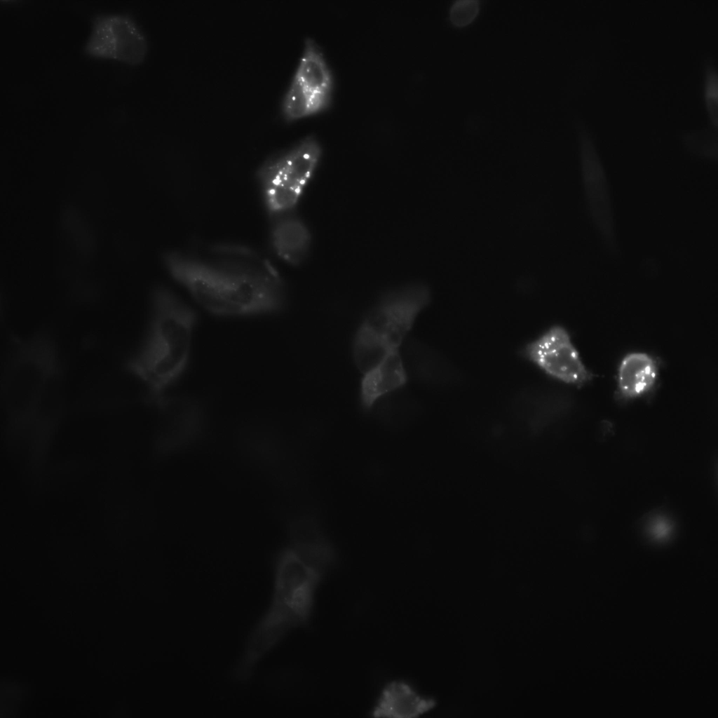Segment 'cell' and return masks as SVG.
I'll return each instance as SVG.
<instances>
[{
  "label": "cell",
  "instance_id": "obj_1",
  "mask_svg": "<svg viewBox=\"0 0 718 718\" xmlns=\"http://www.w3.org/2000/svg\"><path fill=\"white\" fill-rule=\"evenodd\" d=\"M170 276L211 313L243 316L282 310L286 300L282 276L265 255L229 243L199 250H171L163 255Z\"/></svg>",
  "mask_w": 718,
  "mask_h": 718
},
{
  "label": "cell",
  "instance_id": "obj_2",
  "mask_svg": "<svg viewBox=\"0 0 718 718\" xmlns=\"http://www.w3.org/2000/svg\"><path fill=\"white\" fill-rule=\"evenodd\" d=\"M333 561L292 547L280 555L270 604L248 638L235 668L237 679H247L258 661L287 633L308 624L316 590Z\"/></svg>",
  "mask_w": 718,
  "mask_h": 718
},
{
  "label": "cell",
  "instance_id": "obj_3",
  "mask_svg": "<svg viewBox=\"0 0 718 718\" xmlns=\"http://www.w3.org/2000/svg\"><path fill=\"white\" fill-rule=\"evenodd\" d=\"M151 300L146 340L128 367L158 400L187 364L196 313L165 287H156Z\"/></svg>",
  "mask_w": 718,
  "mask_h": 718
},
{
  "label": "cell",
  "instance_id": "obj_4",
  "mask_svg": "<svg viewBox=\"0 0 718 718\" xmlns=\"http://www.w3.org/2000/svg\"><path fill=\"white\" fill-rule=\"evenodd\" d=\"M321 156L318 140L309 135L273 153L261 163L255 177L269 218L296 210Z\"/></svg>",
  "mask_w": 718,
  "mask_h": 718
},
{
  "label": "cell",
  "instance_id": "obj_5",
  "mask_svg": "<svg viewBox=\"0 0 718 718\" xmlns=\"http://www.w3.org/2000/svg\"><path fill=\"white\" fill-rule=\"evenodd\" d=\"M15 344L3 381L5 402L11 409L32 412L57 370V355L52 342L43 337Z\"/></svg>",
  "mask_w": 718,
  "mask_h": 718
},
{
  "label": "cell",
  "instance_id": "obj_6",
  "mask_svg": "<svg viewBox=\"0 0 718 718\" xmlns=\"http://www.w3.org/2000/svg\"><path fill=\"white\" fill-rule=\"evenodd\" d=\"M430 300L431 292L421 283L389 290L366 316L355 337L372 342L388 353L398 350Z\"/></svg>",
  "mask_w": 718,
  "mask_h": 718
},
{
  "label": "cell",
  "instance_id": "obj_7",
  "mask_svg": "<svg viewBox=\"0 0 718 718\" xmlns=\"http://www.w3.org/2000/svg\"><path fill=\"white\" fill-rule=\"evenodd\" d=\"M581 177L588 215L604 250L613 258L621 256L611 189L607 172L587 128L577 123Z\"/></svg>",
  "mask_w": 718,
  "mask_h": 718
},
{
  "label": "cell",
  "instance_id": "obj_8",
  "mask_svg": "<svg viewBox=\"0 0 718 718\" xmlns=\"http://www.w3.org/2000/svg\"><path fill=\"white\" fill-rule=\"evenodd\" d=\"M333 77L319 45L304 41L302 55L281 102L283 118L292 121L326 109L332 102Z\"/></svg>",
  "mask_w": 718,
  "mask_h": 718
},
{
  "label": "cell",
  "instance_id": "obj_9",
  "mask_svg": "<svg viewBox=\"0 0 718 718\" xmlns=\"http://www.w3.org/2000/svg\"><path fill=\"white\" fill-rule=\"evenodd\" d=\"M147 48L146 36L133 17L123 13H104L93 18L83 51L92 57L136 65L144 60Z\"/></svg>",
  "mask_w": 718,
  "mask_h": 718
},
{
  "label": "cell",
  "instance_id": "obj_10",
  "mask_svg": "<svg viewBox=\"0 0 718 718\" xmlns=\"http://www.w3.org/2000/svg\"><path fill=\"white\" fill-rule=\"evenodd\" d=\"M523 358L558 381L582 386L592 379L568 331L553 325L521 349Z\"/></svg>",
  "mask_w": 718,
  "mask_h": 718
},
{
  "label": "cell",
  "instance_id": "obj_11",
  "mask_svg": "<svg viewBox=\"0 0 718 718\" xmlns=\"http://www.w3.org/2000/svg\"><path fill=\"white\" fill-rule=\"evenodd\" d=\"M269 238L273 253L286 264L297 266L308 257L312 235L296 210L270 217Z\"/></svg>",
  "mask_w": 718,
  "mask_h": 718
},
{
  "label": "cell",
  "instance_id": "obj_12",
  "mask_svg": "<svg viewBox=\"0 0 718 718\" xmlns=\"http://www.w3.org/2000/svg\"><path fill=\"white\" fill-rule=\"evenodd\" d=\"M435 701L421 696L409 683L393 680L381 689L371 710L374 717L414 718L428 712Z\"/></svg>",
  "mask_w": 718,
  "mask_h": 718
},
{
  "label": "cell",
  "instance_id": "obj_13",
  "mask_svg": "<svg viewBox=\"0 0 718 718\" xmlns=\"http://www.w3.org/2000/svg\"><path fill=\"white\" fill-rule=\"evenodd\" d=\"M659 370L658 360L644 352L628 353L617 371V396L627 401L639 398L655 386Z\"/></svg>",
  "mask_w": 718,
  "mask_h": 718
},
{
  "label": "cell",
  "instance_id": "obj_14",
  "mask_svg": "<svg viewBox=\"0 0 718 718\" xmlns=\"http://www.w3.org/2000/svg\"><path fill=\"white\" fill-rule=\"evenodd\" d=\"M407 374L398 350L391 352L379 365L364 374L360 399L364 409H370L381 396L403 386Z\"/></svg>",
  "mask_w": 718,
  "mask_h": 718
},
{
  "label": "cell",
  "instance_id": "obj_15",
  "mask_svg": "<svg viewBox=\"0 0 718 718\" xmlns=\"http://www.w3.org/2000/svg\"><path fill=\"white\" fill-rule=\"evenodd\" d=\"M682 140L687 149L695 155L708 159H717V129L712 126L685 133Z\"/></svg>",
  "mask_w": 718,
  "mask_h": 718
},
{
  "label": "cell",
  "instance_id": "obj_16",
  "mask_svg": "<svg viewBox=\"0 0 718 718\" xmlns=\"http://www.w3.org/2000/svg\"><path fill=\"white\" fill-rule=\"evenodd\" d=\"M703 99L711 126L718 125V76L715 61L707 57L703 65Z\"/></svg>",
  "mask_w": 718,
  "mask_h": 718
},
{
  "label": "cell",
  "instance_id": "obj_17",
  "mask_svg": "<svg viewBox=\"0 0 718 718\" xmlns=\"http://www.w3.org/2000/svg\"><path fill=\"white\" fill-rule=\"evenodd\" d=\"M479 0H456L449 9V20L455 27H461L471 23L479 14Z\"/></svg>",
  "mask_w": 718,
  "mask_h": 718
},
{
  "label": "cell",
  "instance_id": "obj_18",
  "mask_svg": "<svg viewBox=\"0 0 718 718\" xmlns=\"http://www.w3.org/2000/svg\"><path fill=\"white\" fill-rule=\"evenodd\" d=\"M651 529L654 535L653 536L663 538L668 534L670 526L666 520L659 518L653 521L651 525Z\"/></svg>",
  "mask_w": 718,
  "mask_h": 718
}]
</instances>
